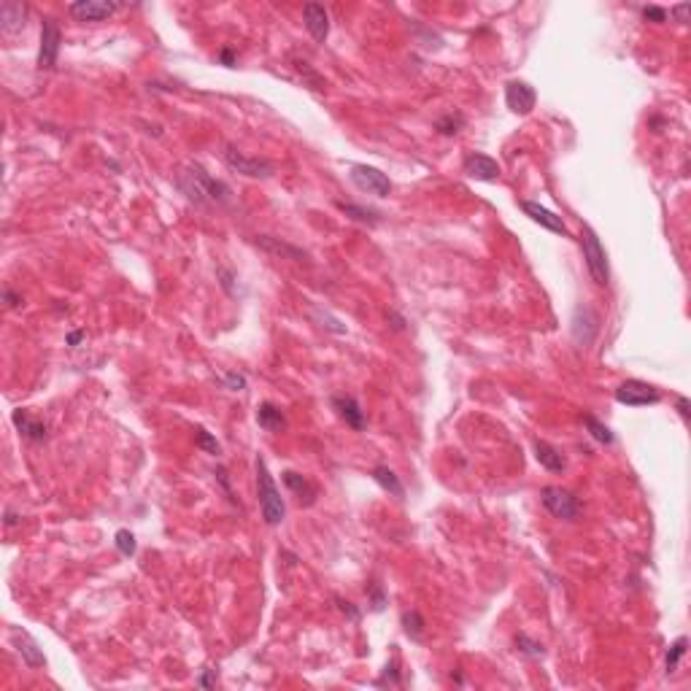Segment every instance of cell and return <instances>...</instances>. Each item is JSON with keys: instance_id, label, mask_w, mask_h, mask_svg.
Segmentation results:
<instances>
[{"instance_id": "obj_28", "label": "cell", "mask_w": 691, "mask_h": 691, "mask_svg": "<svg viewBox=\"0 0 691 691\" xmlns=\"http://www.w3.org/2000/svg\"><path fill=\"white\" fill-rule=\"evenodd\" d=\"M462 127H464V116H462L459 111H457V114L451 111V114H445V116H440V119L435 122V130H438L440 136H457Z\"/></svg>"}, {"instance_id": "obj_21", "label": "cell", "mask_w": 691, "mask_h": 691, "mask_svg": "<svg viewBox=\"0 0 691 691\" xmlns=\"http://www.w3.org/2000/svg\"><path fill=\"white\" fill-rule=\"evenodd\" d=\"M535 457H538V462L546 467V470H551V473H562L565 467H567V459H565V454L556 448V445H551L548 440H535Z\"/></svg>"}, {"instance_id": "obj_23", "label": "cell", "mask_w": 691, "mask_h": 691, "mask_svg": "<svg viewBox=\"0 0 691 691\" xmlns=\"http://www.w3.org/2000/svg\"><path fill=\"white\" fill-rule=\"evenodd\" d=\"M373 481H375L381 489H386L389 494H395V497H402V494H405V489H402V483H399L397 473H395L392 467H386V464L373 467Z\"/></svg>"}, {"instance_id": "obj_11", "label": "cell", "mask_w": 691, "mask_h": 691, "mask_svg": "<svg viewBox=\"0 0 691 691\" xmlns=\"http://www.w3.org/2000/svg\"><path fill=\"white\" fill-rule=\"evenodd\" d=\"M119 8L122 3H108V0H78L68 6L71 16H76L78 22H103L111 14H116Z\"/></svg>"}, {"instance_id": "obj_3", "label": "cell", "mask_w": 691, "mask_h": 691, "mask_svg": "<svg viewBox=\"0 0 691 691\" xmlns=\"http://www.w3.org/2000/svg\"><path fill=\"white\" fill-rule=\"evenodd\" d=\"M581 246H584L586 268H589V273H591V278H594V284L608 287V281H611L608 254H605V248H602V244H599L597 232L591 230V227H584V230H581Z\"/></svg>"}, {"instance_id": "obj_32", "label": "cell", "mask_w": 691, "mask_h": 691, "mask_svg": "<svg viewBox=\"0 0 691 691\" xmlns=\"http://www.w3.org/2000/svg\"><path fill=\"white\" fill-rule=\"evenodd\" d=\"M114 543H116V551L122 553V556H133V553L138 551L136 535H133L130 529H119V532L114 535Z\"/></svg>"}, {"instance_id": "obj_1", "label": "cell", "mask_w": 691, "mask_h": 691, "mask_svg": "<svg viewBox=\"0 0 691 691\" xmlns=\"http://www.w3.org/2000/svg\"><path fill=\"white\" fill-rule=\"evenodd\" d=\"M176 186L186 195V200H192L195 205H230L232 200V189L224 181L214 179L208 170L192 162L176 173Z\"/></svg>"}, {"instance_id": "obj_2", "label": "cell", "mask_w": 691, "mask_h": 691, "mask_svg": "<svg viewBox=\"0 0 691 691\" xmlns=\"http://www.w3.org/2000/svg\"><path fill=\"white\" fill-rule=\"evenodd\" d=\"M254 467H257V500H260L262 519L270 527H278L284 522V516H287V503H284V497L278 492L276 481H273L262 457L254 459Z\"/></svg>"}, {"instance_id": "obj_42", "label": "cell", "mask_w": 691, "mask_h": 691, "mask_svg": "<svg viewBox=\"0 0 691 691\" xmlns=\"http://www.w3.org/2000/svg\"><path fill=\"white\" fill-rule=\"evenodd\" d=\"M219 278H222V287L227 289V294H235V289H232V281H235V276H232L230 270H224V268H219Z\"/></svg>"}, {"instance_id": "obj_47", "label": "cell", "mask_w": 691, "mask_h": 691, "mask_svg": "<svg viewBox=\"0 0 691 691\" xmlns=\"http://www.w3.org/2000/svg\"><path fill=\"white\" fill-rule=\"evenodd\" d=\"M19 519H22V516H16L11 507L6 510V527H16V524H19Z\"/></svg>"}, {"instance_id": "obj_31", "label": "cell", "mask_w": 691, "mask_h": 691, "mask_svg": "<svg viewBox=\"0 0 691 691\" xmlns=\"http://www.w3.org/2000/svg\"><path fill=\"white\" fill-rule=\"evenodd\" d=\"M195 443H198L205 454H211V457H219V454H222V443H219L208 430H203V427L195 430Z\"/></svg>"}, {"instance_id": "obj_39", "label": "cell", "mask_w": 691, "mask_h": 691, "mask_svg": "<svg viewBox=\"0 0 691 691\" xmlns=\"http://www.w3.org/2000/svg\"><path fill=\"white\" fill-rule=\"evenodd\" d=\"M335 602H338V608H340V611H343V613H346V615H349V618H351V621H356V618H359V611H356V608H354V605H351V602H349V599H340V597H335Z\"/></svg>"}, {"instance_id": "obj_18", "label": "cell", "mask_w": 691, "mask_h": 691, "mask_svg": "<svg viewBox=\"0 0 691 691\" xmlns=\"http://www.w3.org/2000/svg\"><path fill=\"white\" fill-rule=\"evenodd\" d=\"M25 19H28V6L22 3H14V0H6L0 6V28H3V35H16V32L25 30Z\"/></svg>"}, {"instance_id": "obj_33", "label": "cell", "mask_w": 691, "mask_h": 691, "mask_svg": "<svg viewBox=\"0 0 691 691\" xmlns=\"http://www.w3.org/2000/svg\"><path fill=\"white\" fill-rule=\"evenodd\" d=\"M224 386H227L230 392H244V389H246V375H241V373H227V375H224Z\"/></svg>"}, {"instance_id": "obj_29", "label": "cell", "mask_w": 691, "mask_h": 691, "mask_svg": "<svg viewBox=\"0 0 691 691\" xmlns=\"http://www.w3.org/2000/svg\"><path fill=\"white\" fill-rule=\"evenodd\" d=\"M294 71H297V76L303 78V84H306V87L316 90V92H322V90H324V78L319 76V73H316V71H313V68H311L306 60H303V62H294Z\"/></svg>"}, {"instance_id": "obj_14", "label": "cell", "mask_w": 691, "mask_h": 691, "mask_svg": "<svg viewBox=\"0 0 691 691\" xmlns=\"http://www.w3.org/2000/svg\"><path fill=\"white\" fill-rule=\"evenodd\" d=\"M303 22H306L308 35L316 44L327 41V35H330V14H327L324 6H319V3H306L303 6Z\"/></svg>"}, {"instance_id": "obj_37", "label": "cell", "mask_w": 691, "mask_h": 691, "mask_svg": "<svg viewBox=\"0 0 691 691\" xmlns=\"http://www.w3.org/2000/svg\"><path fill=\"white\" fill-rule=\"evenodd\" d=\"M643 16L645 19H651V22H664V19H667V11L659 8V6H645Z\"/></svg>"}, {"instance_id": "obj_12", "label": "cell", "mask_w": 691, "mask_h": 691, "mask_svg": "<svg viewBox=\"0 0 691 691\" xmlns=\"http://www.w3.org/2000/svg\"><path fill=\"white\" fill-rule=\"evenodd\" d=\"M11 643H14L16 654L22 656V661H25L30 670H41V667H47V656H44L41 645L30 637V632L19 630V627H11Z\"/></svg>"}, {"instance_id": "obj_34", "label": "cell", "mask_w": 691, "mask_h": 691, "mask_svg": "<svg viewBox=\"0 0 691 691\" xmlns=\"http://www.w3.org/2000/svg\"><path fill=\"white\" fill-rule=\"evenodd\" d=\"M214 476H216V481L224 486V492H227V497H230L232 505H238V500H235V494H232V489H230V481H227V470H224V467H216ZM238 507H241V505H238Z\"/></svg>"}, {"instance_id": "obj_25", "label": "cell", "mask_w": 691, "mask_h": 691, "mask_svg": "<svg viewBox=\"0 0 691 691\" xmlns=\"http://www.w3.org/2000/svg\"><path fill=\"white\" fill-rule=\"evenodd\" d=\"M399 621H402V632H405L411 640H416V643L424 640V618H421L419 611H405Z\"/></svg>"}, {"instance_id": "obj_17", "label": "cell", "mask_w": 691, "mask_h": 691, "mask_svg": "<svg viewBox=\"0 0 691 691\" xmlns=\"http://www.w3.org/2000/svg\"><path fill=\"white\" fill-rule=\"evenodd\" d=\"M332 408L338 411V416L351 430L356 432L365 430V411H362V405H359L356 397H351V395H335L332 397Z\"/></svg>"}, {"instance_id": "obj_16", "label": "cell", "mask_w": 691, "mask_h": 691, "mask_svg": "<svg viewBox=\"0 0 691 691\" xmlns=\"http://www.w3.org/2000/svg\"><path fill=\"white\" fill-rule=\"evenodd\" d=\"M11 421H14V427L19 430V435L25 438V440H30V443H44L49 438V427L41 421V419H32L28 411H22V408H16L14 414H11Z\"/></svg>"}, {"instance_id": "obj_36", "label": "cell", "mask_w": 691, "mask_h": 691, "mask_svg": "<svg viewBox=\"0 0 691 691\" xmlns=\"http://www.w3.org/2000/svg\"><path fill=\"white\" fill-rule=\"evenodd\" d=\"M386 680L389 683H399V670H397V661H392V664H386V670H384V678L378 680V686H384Z\"/></svg>"}, {"instance_id": "obj_13", "label": "cell", "mask_w": 691, "mask_h": 691, "mask_svg": "<svg viewBox=\"0 0 691 691\" xmlns=\"http://www.w3.org/2000/svg\"><path fill=\"white\" fill-rule=\"evenodd\" d=\"M599 332V316L589 306H578L572 313V338L575 343L589 346Z\"/></svg>"}, {"instance_id": "obj_20", "label": "cell", "mask_w": 691, "mask_h": 691, "mask_svg": "<svg viewBox=\"0 0 691 691\" xmlns=\"http://www.w3.org/2000/svg\"><path fill=\"white\" fill-rule=\"evenodd\" d=\"M284 483L294 492V497H297L300 505L311 507L313 503H316V494L319 492H316V486H313L306 476H300V473H294V470H287V473H284Z\"/></svg>"}, {"instance_id": "obj_7", "label": "cell", "mask_w": 691, "mask_h": 691, "mask_svg": "<svg viewBox=\"0 0 691 691\" xmlns=\"http://www.w3.org/2000/svg\"><path fill=\"white\" fill-rule=\"evenodd\" d=\"M351 181L359 192H368L375 198H389V192H392L389 176L378 168H370V165H351Z\"/></svg>"}, {"instance_id": "obj_45", "label": "cell", "mask_w": 691, "mask_h": 691, "mask_svg": "<svg viewBox=\"0 0 691 691\" xmlns=\"http://www.w3.org/2000/svg\"><path fill=\"white\" fill-rule=\"evenodd\" d=\"M84 338H87V332H84V330H76V332H71V335L65 338V343L76 349V346H78V343H81V340H84Z\"/></svg>"}, {"instance_id": "obj_9", "label": "cell", "mask_w": 691, "mask_h": 691, "mask_svg": "<svg viewBox=\"0 0 691 691\" xmlns=\"http://www.w3.org/2000/svg\"><path fill=\"white\" fill-rule=\"evenodd\" d=\"M505 103L513 114L527 116V114L535 108V103H538V95H535V90H532L527 81H522V78H510V81L505 84Z\"/></svg>"}, {"instance_id": "obj_24", "label": "cell", "mask_w": 691, "mask_h": 691, "mask_svg": "<svg viewBox=\"0 0 691 691\" xmlns=\"http://www.w3.org/2000/svg\"><path fill=\"white\" fill-rule=\"evenodd\" d=\"M335 205H338L346 216H351L354 222H362V224H370V227H375V224L381 222V214L373 211V208H365V205H354V203H343V200H338Z\"/></svg>"}, {"instance_id": "obj_8", "label": "cell", "mask_w": 691, "mask_h": 691, "mask_svg": "<svg viewBox=\"0 0 691 691\" xmlns=\"http://www.w3.org/2000/svg\"><path fill=\"white\" fill-rule=\"evenodd\" d=\"M60 44L62 32L54 19H44L41 22V49H38V71H52L60 57Z\"/></svg>"}, {"instance_id": "obj_15", "label": "cell", "mask_w": 691, "mask_h": 691, "mask_svg": "<svg viewBox=\"0 0 691 691\" xmlns=\"http://www.w3.org/2000/svg\"><path fill=\"white\" fill-rule=\"evenodd\" d=\"M519 205H522V211L529 216L532 222H538L540 227L556 232V235H567V224L562 222V216L551 214V211H548V208H543L540 203H535V200H522Z\"/></svg>"}, {"instance_id": "obj_19", "label": "cell", "mask_w": 691, "mask_h": 691, "mask_svg": "<svg viewBox=\"0 0 691 691\" xmlns=\"http://www.w3.org/2000/svg\"><path fill=\"white\" fill-rule=\"evenodd\" d=\"M254 244L265 251H270V254H276L281 260H292V262H308V254L303 248L297 246H289V244H284L281 238H270V235H257L254 238Z\"/></svg>"}, {"instance_id": "obj_6", "label": "cell", "mask_w": 691, "mask_h": 691, "mask_svg": "<svg viewBox=\"0 0 691 691\" xmlns=\"http://www.w3.org/2000/svg\"><path fill=\"white\" fill-rule=\"evenodd\" d=\"M661 399V392L654 384H645L637 378H630L615 386V402L630 405V408H643V405H656Z\"/></svg>"}, {"instance_id": "obj_43", "label": "cell", "mask_w": 691, "mask_h": 691, "mask_svg": "<svg viewBox=\"0 0 691 691\" xmlns=\"http://www.w3.org/2000/svg\"><path fill=\"white\" fill-rule=\"evenodd\" d=\"M386 605V597L381 589H373V611H384Z\"/></svg>"}, {"instance_id": "obj_41", "label": "cell", "mask_w": 691, "mask_h": 691, "mask_svg": "<svg viewBox=\"0 0 691 691\" xmlns=\"http://www.w3.org/2000/svg\"><path fill=\"white\" fill-rule=\"evenodd\" d=\"M219 62L227 65V68H235V65H238V57H235L232 49H222V52H219Z\"/></svg>"}, {"instance_id": "obj_4", "label": "cell", "mask_w": 691, "mask_h": 691, "mask_svg": "<svg viewBox=\"0 0 691 691\" xmlns=\"http://www.w3.org/2000/svg\"><path fill=\"white\" fill-rule=\"evenodd\" d=\"M222 160L227 162V168L241 173V176H246V179H270L276 173V165L270 160H265V157H248V154H244L241 149H235V146H224Z\"/></svg>"}, {"instance_id": "obj_46", "label": "cell", "mask_w": 691, "mask_h": 691, "mask_svg": "<svg viewBox=\"0 0 691 691\" xmlns=\"http://www.w3.org/2000/svg\"><path fill=\"white\" fill-rule=\"evenodd\" d=\"M386 322H395V324H392L395 330H402V327H405V319H402V316H397L395 311H389V313H386Z\"/></svg>"}, {"instance_id": "obj_22", "label": "cell", "mask_w": 691, "mask_h": 691, "mask_svg": "<svg viewBox=\"0 0 691 691\" xmlns=\"http://www.w3.org/2000/svg\"><path fill=\"white\" fill-rule=\"evenodd\" d=\"M257 424L265 432H284L287 430V416L276 402H262L257 408Z\"/></svg>"}, {"instance_id": "obj_44", "label": "cell", "mask_w": 691, "mask_h": 691, "mask_svg": "<svg viewBox=\"0 0 691 691\" xmlns=\"http://www.w3.org/2000/svg\"><path fill=\"white\" fill-rule=\"evenodd\" d=\"M689 11H691L689 3H683V6H675V8H673V14L678 16V22H689Z\"/></svg>"}, {"instance_id": "obj_38", "label": "cell", "mask_w": 691, "mask_h": 691, "mask_svg": "<svg viewBox=\"0 0 691 691\" xmlns=\"http://www.w3.org/2000/svg\"><path fill=\"white\" fill-rule=\"evenodd\" d=\"M675 408H678V414H680V419H683V421L689 424V421H691V411H689L691 402H689V397H683V395H680V397L675 399Z\"/></svg>"}, {"instance_id": "obj_40", "label": "cell", "mask_w": 691, "mask_h": 691, "mask_svg": "<svg viewBox=\"0 0 691 691\" xmlns=\"http://www.w3.org/2000/svg\"><path fill=\"white\" fill-rule=\"evenodd\" d=\"M3 300H6V306H8V308L22 306V297H19V294L11 289V287H6V289H3Z\"/></svg>"}, {"instance_id": "obj_30", "label": "cell", "mask_w": 691, "mask_h": 691, "mask_svg": "<svg viewBox=\"0 0 691 691\" xmlns=\"http://www.w3.org/2000/svg\"><path fill=\"white\" fill-rule=\"evenodd\" d=\"M513 643H516V651H522L524 656H532V659H540V656L546 654V651H543V643L532 640L529 635H516Z\"/></svg>"}, {"instance_id": "obj_35", "label": "cell", "mask_w": 691, "mask_h": 691, "mask_svg": "<svg viewBox=\"0 0 691 691\" xmlns=\"http://www.w3.org/2000/svg\"><path fill=\"white\" fill-rule=\"evenodd\" d=\"M216 680H219V670H203V675L198 678V686L211 689V686H216Z\"/></svg>"}, {"instance_id": "obj_10", "label": "cell", "mask_w": 691, "mask_h": 691, "mask_svg": "<svg viewBox=\"0 0 691 691\" xmlns=\"http://www.w3.org/2000/svg\"><path fill=\"white\" fill-rule=\"evenodd\" d=\"M462 173L470 176V179H476V181H497L500 173H503V168H500V162H497L494 157H489V154L473 152L464 157Z\"/></svg>"}, {"instance_id": "obj_26", "label": "cell", "mask_w": 691, "mask_h": 691, "mask_svg": "<svg viewBox=\"0 0 691 691\" xmlns=\"http://www.w3.org/2000/svg\"><path fill=\"white\" fill-rule=\"evenodd\" d=\"M584 424H586V430L591 432V438L597 440V443H602V445H611L613 443V432H611V427H605L599 419H594L591 414H586L584 416Z\"/></svg>"}, {"instance_id": "obj_5", "label": "cell", "mask_w": 691, "mask_h": 691, "mask_svg": "<svg viewBox=\"0 0 691 691\" xmlns=\"http://www.w3.org/2000/svg\"><path fill=\"white\" fill-rule=\"evenodd\" d=\"M540 503L543 507L551 513L553 519H562V522H575L581 516V503L578 497L562 486H546L540 492Z\"/></svg>"}, {"instance_id": "obj_27", "label": "cell", "mask_w": 691, "mask_h": 691, "mask_svg": "<svg viewBox=\"0 0 691 691\" xmlns=\"http://www.w3.org/2000/svg\"><path fill=\"white\" fill-rule=\"evenodd\" d=\"M686 645H689V640H686V637H678L675 643L670 645L667 659H664V673H667V675H673V673L678 670V664H680L683 654H686Z\"/></svg>"}]
</instances>
